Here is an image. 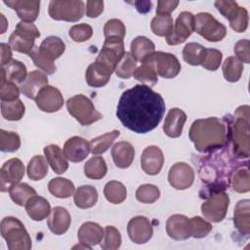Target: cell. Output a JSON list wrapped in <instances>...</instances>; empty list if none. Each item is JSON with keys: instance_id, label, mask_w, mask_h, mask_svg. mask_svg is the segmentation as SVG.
Masks as SVG:
<instances>
[{"instance_id": "33", "label": "cell", "mask_w": 250, "mask_h": 250, "mask_svg": "<svg viewBox=\"0 0 250 250\" xmlns=\"http://www.w3.org/2000/svg\"><path fill=\"white\" fill-rule=\"evenodd\" d=\"M132 57L137 61L143 62L147 57H149L155 51L154 43L146 36H137L131 42L130 46Z\"/></svg>"}, {"instance_id": "58", "label": "cell", "mask_w": 250, "mask_h": 250, "mask_svg": "<svg viewBox=\"0 0 250 250\" xmlns=\"http://www.w3.org/2000/svg\"><path fill=\"white\" fill-rule=\"evenodd\" d=\"M179 5L178 0H159L157 1L156 15L157 16H170V14Z\"/></svg>"}, {"instance_id": "60", "label": "cell", "mask_w": 250, "mask_h": 250, "mask_svg": "<svg viewBox=\"0 0 250 250\" xmlns=\"http://www.w3.org/2000/svg\"><path fill=\"white\" fill-rule=\"evenodd\" d=\"M1 49V66L7 64L12 60V48L6 43L0 44Z\"/></svg>"}, {"instance_id": "17", "label": "cell", "mask_w": 250, "mask_h": 250, "mask_svg": "<svg viewBox=\"0 0 250 250\" xmlns=\"http://www.w3.org/2000/svg\"><path fill=\"white\" fill-rule=\"evenodd\" d=\"M127 232L131 241L136 244H145L152 237L153 229L146 217L136 216L129 221Z\"/></svg>"}, {"instance_id": "52", "label": "cell", "mask_w": 250, "mask_h": 250, "mask_svg": "<svg viewBox=\"0 0 250 250\" xmlns=\"http://www.w3.org/2000/svg\"><path fill=\"white\" fill-rule=\"evenodd\" d=\"M191 236L194 238H203L212 230V225L199 216L190 218Z\"/></svg>"}, {"instance_id": "59", "label": "cell", "mask_w": 250, "mask_h": 250, "mask_svg": "<svg viewBox=\"0 0 250 250\" xmlns=\"http://www.w3.org/2000/svg\"><path fill=\"white\" fill-rule=\"evenodd\" d=\"M104 1H87L86 16L89 18H97L104 12Z\"/></svg>"}, {"instance_id": "3", "label": "cell", "mask_w": 250, "mask_h": 250, "mask_svg": "<svg viewBox=\"0 0 250 250\" xmlns=\"http://www.w3.org/2000/svg\"><path fill=\"white\" fill-rule=\"evenodd\" d=\"M250 107L247 104L240 105L233 113V119L229 128V140L232 143L233 154L238 158L249 157V118Z\"/></svg>"}, {"instance_id": "5", "label": "cell", "mask_w": 250, "mask_h": 250, "mask_svg": "<svg viewBox=\"0 0 250 250\" xmlns=\"http://www.w3.org/2000/svg\"><path fill=\"white\" fill-rule=\"evenodd\" d=\"M66 108L68 113L83 126L91 125L103 118L93 102L82 94L69 98L66 101Z\"/></svg>"}, {"instance_id": "21", "label": "cell", "mask_w": 250, "mask_h": 250, "mask_svg": "<svg viewBox=\"0 0 250 250\" xmlns=\"http://www.w3.org/2000/svg\"><path fill=\"white\" fill-rule=\"evenodd\" d=\"M4 4L16 11L18 17L26 22H33L40 10V1L36 0H4Z\"/></svg>"}, {"instance_id": "54", "label": "cell", "mask_w": 250, "mask_h": 250, "mask_svg": "<svg viewBox=\"0 0 250 250\" xmlns=\"http://www.w3.org/2000/svg\"><path fill=\"white\" fill-rule=\"evenodd\" d=\"M20 88L17 84L7 81L5 77L1 76L0 83V98L2 102H12L19 99L20 96Z\"/></svg>"}, {"instance_id": "38", "label": "cell", "mask_w": 250, "mask_h": 250, "mask_svg": "<svg viewBox=\"0 0 250 250\" xmlns=\"http://www.w3.org/2000/svg\"><path fill=\"white\" fill-rule=\"evenodd\" d=\"M49 163L42 155H34L27 164V176L32 181H40L48 174Z\"/></svg>"}, {"instance_id": "45", "label": "cell", "mask_w": 250, "mask_h": 250, "mask_svg": "<svg viewBox=\"0 0 250 250\" xmlns=\"http://www.w3.org/2000/svg\"><path fill=\"white\" fill-rule=\"evenodd\" d=\"M232 188L236 192L245 193L250 190V175L248 167H240L234 171L231 178Z\"/></svg>"}, {"instance_id": "9", "label": "cell", "mask_w": 250, "mask_h": 250, "mask_svg": "<svg viewBox=\"0 0 250 250\" xmlns=\"http://www.w3.org/2000/svg\"><path fill=\"white\" fill-rule=\"evenodd\" d=\"M217 10L229 21L230 27L238 33L244 32L248 27V11L238 6L235 1L218 0L215 1Z\"/></svg>"}, {"instance_id": "24", "label": "cell", "mask_w": 250, "mask_h": 250, "mask_svg": "<svg viewBox=\"0 0 250 250\" xmlns=\"http://www.w3.org/2000/svg\"><path fill=\"white\" fill-rule=\"evenodd\" d=\"M71 223V217L69 212L62 206H56L51 210L47 219V225L49 229L57 234L61 235L66 232Z\"/></svg>"}, {"instance_id": "29", "label": "cell", "mask_w": 250, "mask_h": 250, "mask_svg": "<svg viewBox=\"0 0 250 250\" xmlns=\"http://www.w3.org/2000/svg\"><path fill=\"white\" fill-rule=\"evenodd\" d=\"M24 206L29 218L36 222H40L48 218L51 213V206L49 201L39 195H33L30 197Z\"/></svg>"}, {"instance_id": "46", "label": "cell", "mask_w": 250, "mask_h": 250, "mask_svg": "<svg viewBox=\"0 0 250 250\" xmlns=\"http://www.w3.org/2000/svg\"><path fill=\"white\" fill-rule=\"evenodd\" d=\"M174 23L171 16H155L150 22L151 31L160 37H167L173 29Z\"/></svg>"}, {"instance_id": "6", "label": "cell", "mask_w": 250, "mask_h": 250, "mask_svg": "<svg viewBox=\"0 0 250 250\" xmlns=\"http://www.w3.org/2000/svg\"><path fill=\"white\" fill-rule=\"evenodd\" d=\"M38 37H40V32L34 23L21 21L17 23L14 32L10 35L9 45L16 52L29 55Z\"/></svg>"}, {"instance_id": "8", "label": "cell", "mask_w": 250, "mask_h": 250, "mask_svg": "<svg viewBox=\"0 0 250 250\" xmlns=\"http://www.w3.org/2000/svg\"><path fill=\"white\" fill-rule=\"evenodd\" d=\"M84 2L81 0H52L49 3V16L56 21L75 22L84 15Z\"/></svg>"}, {"instance_id": "56", "label": "cell", "mask_w": 250, "mask_h": 250, "mask_svg": "<svg viewBox=\"0 0 250 250\" xmlns=\"http://www.w3.org/2000/svg\"><path fill=\"white\" fill-rule=\"evenodd\" d=\"M29 57L31 58V60L33 61L34 64L41 69L43 72H45L47 75L53 74L56 71V65L53 62L48 61L47 59H45L38 50V47H34V49L31 51V53L29 54Z\"/></svg>"}, {"instance_id": "51", "label": "cell", "mask_w": 250, "mask_h": 250, "mask_svg": "<svg viewBox=\"0 0 250 250\" xmlns=\"http://www.w3.org/2000/svg\"><path fill=\"white\" fill-rule=\"evenodd\" d=\"M104 34L105 38H119L123 40L126 34V27L120 20L110 19L104 26Z\"/></svg>"}, {"instance_id": "12", "label": "cell", "mask_w": 250, "mask_h": 250, "mask_svg": "<svg viewBox=\"0 0 250 250\" xmlns=\"http://www.w3.org/2000/svg\"><path fill=\"white\" fill-rule=\"evenodd\" d=\"M194 31V16L190 12H182L176 19L172 32L166 37L168 45L184 43Z\"/></svg>"}, {"instance_id": "19", "label": "cell", "mask_w": 250, "mask_h": 250, "mask_svg": "<svg viewBox=\"0 0 250 250\" xmlns=\"http://www.w3.org/2000/svg\"><path fill=\"white\" fill-rule=\"evenodd\" d=\"M164 164V155L162 150L156 146L146 147L141 155V166L147 175H157Z\"/></svg>"}, {"instance_id": "36", "label": "cell", "mask_w": 250, "mask_h": 250, "mask_svg": "<svg viewBox=\"0 0 250 250\" xmlns=\"http://www.w3.org/2000/svg\"><path fill=\"white\" fill-rule=\"evenodd\" d=\"M9 194L11 199L19 206L25 205L26 201L36 195V190L25 183H15L9 188Z\"/></svg>"}, {"instance_id": "50", "label": "cell", "mask_w": 250, "mask_h": 250, "mask_svg": "<svg viewBox=\"0 0 250 250\" xmlns=\"http://www.w3.org/2000/svg\"><path fill=\"white\" fill-rule=\"evenodd\" d=\"M121 241L119 230L113 226H106L104 228V235L101 243V248L104 250H115L120 247Z\"/></svg>"}, {"instance_id": "35", "label": "cell", "mask_w": 250, "mask_h": 250, "mask_svg": "<svg viewBox=\"0 0 250 250\" xmlns=\"http://www.w3.org/2000/svg\"><path fill=\"white\" fill-rule=\"evenodd\" d=\"M48 189L52 195L58 198H67L75 192L73 183L65 178H54L48 184Z\"/></svg>"}, {"instance_id": "55", "label": "cell", "mask_w": 250, "mask_h": 250, "mask_svg": "<svg viewBox=\"0 0 250 250\" xmlns=\"http://www.w3.org/2000/svg\"><path fill=\"white\" fill-rule=\"evenodd\" d=\"M68 34L75 42H85L92 37L93 28L87 23H79L71 26Z\"/></svg>"}, {"instance_id": "34", "label": "cell", "mask_w": 250, "mask_h": 250, "mask_svg": "<svg viewBox=\"0 0 250 250\" xmlns=\"http://www.w3.org/2000/svg\"><path fill=\"white\" fill-rule=\"evenodd\" d=\"M73 200L75 205L80 209L91 208L98 201V191L92 186H81L75 190Z\"/></svg>"}, {"instance_id": "10", "label": "cell", "mask_w": 250, "mask_h": 250, "mask_svg": "<svg viewBox=\"0 0 250 250\" xmlns=\"http://www.w3.org/2000/svg\"><path fill=\"white\" fill-rule=\"evenodd\" d=\"M144 62L151 65L155 69L157 75L166 79L176 77L180 73L182 67L175 55L161 51L152 53L143 62V63Z\"/></svg>"}, {"instance_id": "39", "label": "cell", "mask_w": 250, "mask_h": 250, "mask_svg": "<svg viewBox=\"0 0 250 250\" xmlns=\"http://www.w3.org/2000/svg\"><path fill=\"white\" fill-rule=\"evenodd\" d=\"M107 172V166L102 156L91 157L84 165V174L92 180L103 179Z\"/></svg>"}, {"instance_id": "27", "label": "cell", "mask_w": 250, "mask_h": 250, "mask_svg": "<svg viewBox=\"0 0 250 250\" xmlns=\"http://www.w3.org/2000/svg\"><path fill=\"white\" fill-rule=\"evenodd\" d=\"M111 156L114 164L121 169L131 166L135 157V148L128 142H118L111 148Z\"/></svg>"}, {"instance_id": "11", "label": "cell", "mask_w": 250, "mask_h": 250, "mask_svg": "<svg viewBox=\"0 0 250 250\" xmlns=\"http://www.w3.org/2000/svg\"><path fill=\"white\" fill-rule=\"evenodd\" d=\"M229 205V197L223 190L212 191L208 198L201 204L202 215L210 222L219 223L227 215Z\"/></svg>"}, {"instance_id": "49", "label": "cell", "mask_w": 250, "mask_h": 250, "mask_svg": "<svg viewBox=\"0 0 250 250\" xmlns=\"http://www.w3.org/2000/svg\"><path fill=\"white\" fill-rule=\"evenodd\" d=\"M21 146V138L15 132L0 130V149L3 152H14Z\"/></svg>"}, {"instance_id": "18", "label": "cell", "mask_w": 250, "mask_h": 250, "mask_svg": "<svg viewBox=\"0 0 250 250\" xmlns=\"http://www.w3.org/2000/svg\"><path fill=\"white\" fill-rule=\"evenodd\" d=\"M166 232L175 240H186L191 236L190 219L182 214H174L166 221Z\"/></svg>"}, {"instance_id": "25", "label": "cell", "mask_w": 250, "mask_h": 250, "mask_svg": "<svg viewBox=\"0 0 250 250\" xmlns=\"http://www.w3.org/2000/svg\"><path fill=\"white\" fill-rule=\"evenodd\" d=\"M187 121V114L178 107L169 110L163 124L164 133L170 138H178L182 135L184 125Z\"/></svg>"}, {"instance_id": "48", "label": "cell", "mask_w": 250, "mask_h": 250, "mask_svg": "<svg viewBox=\"0 0 250 250\" xmlns=\"http://www.w3.org/2000/svg\"><path fill=\"white\" fill-rule=\"evenodd\" d=\"M160 196L159 188L151 184H145L140 186L136 190V198L141 203L151 204L154 203Z\"/></svg>"}, {"instance_id": "16", "label": "cell", "mask_w": 250, "mask_h": 250, "mask_svg": "<svg viewBox=\"0 0 250 250\" xmlns=\"http://www.w3.org/2000/svg\"><path fill=\"white\" fill-rule=\"evenodd\" d=\"M124 42L119 38H105L97 57V61L104 62L115 70L116 64L124 55Z\"/></svg>"}, {"instance_id": "62", "label": "cell", "mask_w": 250, "mask_h": 250, "mask_svg": "<svg viewBox=\"0 0 250 250\" xmlns=\"http://www.w3.org/2000/svg\"><path fill=\"white\" fill-rule=\"evenodd\" d=\"M0 16H1V21H2L1 34H3V33L6 31V28H7V26H8V21H6V19H5V17H4V15H3V14H0Z\"/></svg>"}, {"instance_id": "44", "label": "cell", "mask_w": 250, "mask_h": 250, "mask_svg": "<svg viewBox=\"0 0 250 250\" xmlns=\"http://www.w3.org/2000/svg\"><path fill=\"white\" fill-rule=\"evenodd\" d=\"M137 68V61L129 52H125L115 67V74L122 79L130 78Z\"/></svg>"}, {"instance_id": "61", "label": "cell", "mask_w": 250, "mask_h": 250, "mask_svg": "<svg viewBox=\"0 0 250 250\" xmlns=\"http://www.w3.org/2000/svg\"><path fill=\"white\" fill-rule=\"evenodd\" d=\"M137 11L141 14H146L150 11L151 9V2L150 1H136L134 2Z\"/></svg>"}, {"instance_id": "42", "label": "cell", "mask_w": 250, "mask_h": 250, "mask_svg": "<svg viewBox=\"0 0 250 250\" xmlns=\"http://www.w3.org/2000/svg\"><path fill=\"white\" fill-rule=\"evenodd\" d=\"M25 112L23 103L18 99L12 102H1V114L9 121H18L21 119Z\"/></svg>"}, {"instance_id": "37", "label": "cell", "mask_w": 250, "mask_h": 250, "mask_svg": "<svg viewBox=\"0 0 250 250\" xmlns=\"http://www.w3.org/2000/svg\"><path fill=\"white\" fill-rule=\"evenodd\" d=\"M120 135L119 130H113L111 132L104 133L102 136H99L93 140H91L90 144V152L98 155L105 152L109 146L113 144L114 140L118 138Z\"/></svg>"}, {"instance_id": "26", "label": "cell", "mask_w": 250, "mask_h": 250, "mask_svg": "<svg viewBox=\"0 0 250 250\" xmlns=\"http://www.w3.org/2000/svg\"><path fill=\"white\" fill-rule=\"evenodd\" d=\"M104 235V229L94 222H85L78 229L77 237L79 243L87 245L89 247L95 246L102 242Z\"/></svg>"}, {"instance_id": "53", "label": "cell", "mask_w": 250, "mask_h": 250, "mask_svg": "<svg viewBox=\"0 0 250 250\" xmlns=\"http://www.w3.org/2000/svg\"><path fill=\"white\" fill-rule=\"evenodd\" d=\"M222 59H223V55L222 52L217 50V49H205V54L203 57V61L201 62V66H203L204 68L211 70V71H215L219 68L221 62H222Z\"/></svg>"}, {"instance_id": "47", "label": "cell", "mask_w": 250, "mask_h": 250, "mask_svg": "<svg viewBox=\"0 0 250 250\" xmlns=\"http://www.w3.org/2000/svg\"><path fill=\"white\" fill-rule=\"evenodd\" d=\"M133 75L136 80L144 83L148 87L154 86L158 82V77L155 69L148 63L144 62L142 65L137 67Z\"/></svg>"}, {"instance_id": "41", "label": "cell", "mask_w": 250, "mask_h": 250, "mask_svg": "<svg viewBox=\"0 0 250 250\" xmlns=\"http://www.w3.org/2000/svg\"><path fill=\"white\" fill-rule=\"evenodd\" d=\"M104 194L107 201L113 204L122 203L127 196L125 186L118 181H110L104 188Z\"/></svg>"}, {"instance_id": "7", "label": "cell", "mask_w": 250, "mask_h": 250, "mask_svg": "<svg viewBox=\"0 0 250 250\" xmlns=\"http://www.w3.org/2000/svg\"><path fill=\"white\" fill-rule=\"evenodd\" d=\"M194 31L210 42H219L227 35V27L206 12L194 16Z\"/></svg>"}, {"instance_id": "31", "label": "cell", "mask_w": 250, "mask_h": 250, "mask_svg": "<svg viewBox=\"0 0 250 250\" xmlns=\"http://www.w3.org/2000/svg\"><path fill=\"white\" fill-rule=\"evenodd\" d=\"M39 53L48 61L53 62L59 59L65 50L64 42L57 36H49L45 38L38 47Z\"/></svg>"}, {"instance_id": "43", "label": "cell", "mask_w": 250, "mask_h": 250, "mask_svg": "<svg viewBox=\"0 0 250 250\" xmlns=\"http://www.w3.org/2000/svg\"><path fill=\"white\" fill-rule=\"evenodd\" d=\"M205 49V47L198 43H188L183 49V59L190 65H200L203 61Z\"/></svg>"}, {"instance_id": "4", "label": "cell", "mask_w": 250, "mask_h": 250, "mask_svg": "<svg viewBox=\"0 0 250 250\" xmlns=\"http://www.w3.org/2000/svg\"><path fill=\"white\" fill-rule=\"evenodd\" d=\"M0 229L9 250H29L31 248V238L23 224L18 218L5 217L1 221Z\"/></svg>"}, {"instance_id": "23", "label": "cell", "mask_w": 250, "mask_h": 250, "mask_svg": "<svg viewBox=\"0 0 250 250\" xmlns=\"http://www.w3.org/2000/svg\"><path fill=\"white\" fill-rule=\"evenodd\" d=\"M47 85V74L42 70H32L27 74L25 80L20 85V90L26 98L35 100L39 91Z\"/></svg>"}, {"instance_id": "28", "label": "cell", "mask_w": 250, "mask_h": 250, "mask_svg": "<svg viewBox=\"0 0 250 250\" xmlns=\"http://www.w3.org/2000/svg\"><path fill=\"white\" fill-rule=\"evenodd\" d=\"M233 224L240 234L248 236L250 233V201L239 200L233 212Z\"/></svg>"}, {"instance_id": "15", "label": "cell", "mask_w": 250, "mask_h": 250, "mask_svg": "<svg viewBox=\"0 0 250 250\" xmlns=\"http://www.w3.org/2000/svg\"><path fill=\"white\" fill-rule=\"evenodd\" d=\"M36 105L44 112H56L61 109L64 101L61 91L51 85L42 88L35 98Z\"/></svg>"}, {"instance_id": "13", "label": "cell", "mask_w": 250, "mask_h": 250, "mask_svg": "<svg viewBox=\"0 0 250 250\" xmlns=\"http://www.w3.org/2000/svg\"><path fill=\"white\" fill-rule=\"evenodd\" d=\"M168 182L176 189L183 190L190 188L194 182V171L186 162H177L169 170Z\"/></svg>"}, {"instance_id": "20", "label": "cell", "mask_w": 250, "mask_h": 250, "mask_svg": "<svg viewBox=\"0 0 250 250\" xmlns=\"http://www.w3.org/2000/svg\"><path fill=\"white\" fill-rule=\"evenodd\" d=\"M113 72L112 68L96 60L86 69L85 79L90 87L100 88L107 84Z\"/></svg>"}, {"instance_id": "57", "label": "cell", "mask_w": 250, "mask_h": 250, "mask_svg": "<svg viewBox=\"0 0 250 250\" xmlns=\"http://www.w3.org/2000/svg\"><path fill=\"white\" fill-rule=\"evenodd\" d=\"M250 42L248 39H242L236 42L234 45L233 51L236 55V58L241 62L245 63L250 62Z\"/></svg>"}, {"instance_id": "32", "label": "cell", "mask_w": 250, "mask_h": 250, "mask_svg": "<svg viewBox=\"0 0 250 250\" xmlns=\"http://www.w3.org/2000/svg\"><path fill=\"white\" fill-rule=\"evenodd\" d=\"M26 66L20 61L12 59L7 64L1 66V76L7 81L15 84H21L27 76Z\"/></svg>"}, {"instance_id": "30", "label": "cell", "mask_w": 250, "mask_h": 250, "mask_svg": "<svg viewBox=\"0 0 250 250\" xmlns=\"http://www.w3.org/2000/svg\"><path fill=\"white\" fill-rule=\"evenodd\" d=\"M45 157L56 174H63L68 169V162L63 151L57 145H49L44 147Z\"/></svg>"}, {"instance_id": "2", "label": "cell", "mask_w": 250, "mask_h": 250, "mask_svg": "<svg viewBox=\"0 0 250 250\" xmlns=\"http://www.w3.org/2000/svg\"><path fill=\"white\" fill-rule=\"evenodd\" d=\"M189 140L199 152H210L226 146L229 140V128L222 119L208 117L192 122Z\"/></svg>"}, {"instance_id": "1", "label": "cell", "mask_w": 250, "mask_h": 250, "mask_svg": "<svg viewBox=\"0 0 250 250\" xmlns=\"http://www.w3.org/2000/svg\"><path fill=\"white\" fill-rule=\"evenodd\" d=\"M164 112L162 96L145 84H137L120 96L116 116L129 130L146 134L157 127Z\"/></svg>"}, {"instance_id": "14", "label": "cell", "mask_w": 250, "mask_h": 250, "mask_svg": "<svg viewBox=\"0 0 250 250\" xmlns=\"http://www.w3.org/2000/svg\"><path fill=\"white\" fill-rule=\"evenodd\" d=\"M24 166L21 159L11 158L7 160L0 170V188L1 191L5 192L9 190V188L15 184L21 182L24 176Z\"/></svg>"}, {"instance_id": "40", "label": "cell", "mask_w": 250, "mask_h": 250, "mask_svg": "<svg viewBox=\"0 0 250 250\" xmlns=\"http://www.w3.org/2000/svg\"><path fill=\"white\" fill-rule=\"evenodd\" d=\"M222 69L224 77L227 81L237 82L241 77L244 66L243 62H241L236 57L231 56L225 60V62H223Z\"/></svg>"}, {"instance_id": "22", "label": "cell", "mask_w": 250, "mask_h": 250, "mask_svg": "<svg viewBox=\"0 0 250 250\" xmlns=\"http://www.w3.org/2000/svg\"><path fill=\"white\" fill-rule=\"evenodd\" d=\"M62 151L67 160L81 162L90 153V144L85 139L74 136L65 142Z\"/></svg>"}]
</instances>
